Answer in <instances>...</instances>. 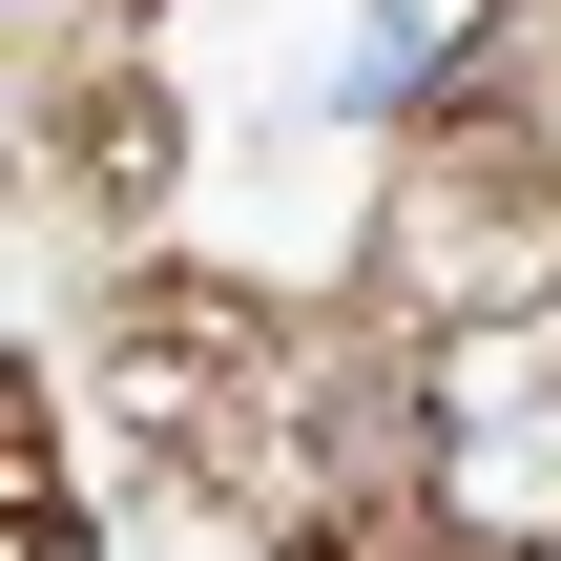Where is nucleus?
Masks as SVG:
<instances>
[{
  "label": "nucleus",
  "mask_w": 561,
  "mask_h": 561,
  "mask_svg": "<svg viewBox=\"0 0 561 561\" xmlns=\"http://www.w3.org/2000/svg\"><path fill=\"white\" fill-rule=\"evenodd\" d=\"M416 83H437V21H354V62H333V104L375 125V104H416Z\"/></svg>",
  "instance_id": "f257e3e1"
}]
</instances>
